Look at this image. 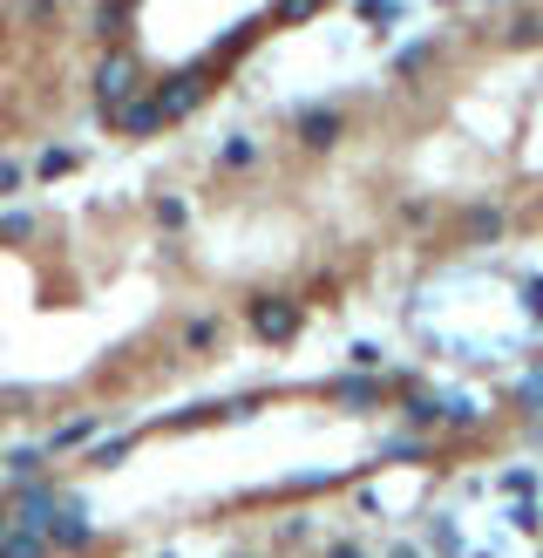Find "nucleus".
Wrapping results in <instances>:
<instances>
[{
  "mask_svg": "<svg viewBox=\"0 0 543 558\" xmlns=\"http://www.w3.org/2000/svg\"><path fill=\"white\" fill-rule=\"evenodd\" d=\"M48 551H55V545H48L41 531H21V524L0 531V558H48Z\"/></svg>",
  "mask_w": 543,
  "mask_h": 558,
  "instance_id": "0eeeda50",
  "label": "nucleus"
},
{
  "mask_svg": "<svg viewBox=\"0 0 543 558\" xmlns=\"http://www.w3.org/2000/svg\"><path fill=\"white\" fill-rule=\"evenodd\" d=\"M299 130H306V143H333V137H340V116L313 110V116H299Z\"/></svg>",
  "mask_w": 543,
  "mask_h": 558,
  "instance_id": "9d476101",
  "label": "nucleus"
},
{
  "mask_svg": "<svg viewBox=\"0 0 543 558\" xmlns=\"http://www.w3.org/2000/svg\"><path fill=\"white\" fill-rule=\"evenodd\" d=\"M395 558H415V551H395Z\"/></svg>",
  "mask_w": 543,
  "mask_h": 558,
  "instance_id": "aec40b11",
  "label": "nucleus"
},
{
  "mask_svg": "<svg viewBox=\"0 0 543 558\" xmlns=\"http://www.w3.org/2000/svg\"><path fill=\"white\" fill-rule=\"evenodd\" d=\"M251 327H258L266 341H293L299 307H293V300H258V307H251Z\"/></svg>",
  "mask_w": 543,
  "mask_h": 558,
  "instance_id": "20e7f679",
  "label": "nucleus"
},
{
  "mask_svg": "<svg viewBox=\"0 0 543 558\" xmlns=\"http://www.w3.org/2000/svg\"><path fill=\"white\" fill-rule=\"evenodd\" d=\"M129 89H137V55H129V48H116V55L95 68V103L116 116V110L129 103Z\"/></svg>",
  "mask_w": 543,
  "mask_h": 558,
  "instance_id": "f257e3e1",
  "label": "nucleus"
},
{
  "mask_svg": "<svg viewBox=\"0 0 543 558\" xmlns=\"http://www.w3.org/2000/svg\"><path fill=\"white\" fill-rule=\"evenodd\" d=\"M21 8H28L35 21H55V8H62V0H21Z\"/></svg>",
  "mask_w": 543,
  "mask_h": 558,
  "instance_id": "dca6fc26",
  "label": "nucleus"
},
{
  "mask_svg": "<svg viewBox=\"0 0 543 558\" xmlns=\"http://www.w3.org/2000/svg\"><path fill=\"white\" fill-rule=\"evenodd\" d=\"M41 538L55 545V551H82V545L95 538V524H89V511H82V504H68V497H62V511H55V524H48Z\"/></svg>",
  "mask_w": 543,
  "mask_h": 558,
  "instance_id": "7ed1b4c3",
  "label": "nucleus"
},
{
  "mask_svg": "<svg viewBox=\"0 0 543 558\" xmlns=\"http://www.w3.org/2000/svg\"><path fill=\"white\" fill-rule=\"evenodd\" d=\"M197 96H204V75H177V83H170V89L157 96V110H164V123H170V116H184V110L197 103Z\"/></svg>",
  "mask_w": 543,
  "mask_h": 558,
  "instance_id": "39448f33",
  "label": "nucleus"
},
{
  "mask_svg": "<svg viewBox=\"0 0 543 558\" xmlns=\"http://www.w3.org/2000/svg\"><path fill=\"white\" fill-rule=\"evenodd\" d=\"M68 164H75V157H68V150H48V157H41V177H62Z\"/></svg>",
  "mask_w": 543,
  "mask_h": 558,
  "instance_id": "2eb2a0df",
  "label": "nucleus"
},
{
  "mask_svg": "<svg viewBox=\"0 0 543 558\" xmlns=\"http://www.w3.org/2000/svg\"><path fill=\"white\" fill-rule=\"evenodd\" d=\"M14 185H21V164H8V157H0V198H8Z\"/></svg>",
  "mask_w": 543,
  "mask_h": 558,
  "instance_id": "f3484780",
  "label": "nucleus"
},
{
  "mask_svg": "<svg viewBox=\"0 0 543 558\" xmlns=\"http://www.w3.org/2000/svg\"><path fill=\"white\" fill-rule=\"evenodd\" d=\"M122 21H129V0H102V8H95V35H102V41H116V35H122Z\"/></svg>",
  "mask_w": 543,
  "mask_h": 558,
  "instance_id": "1a4fd4ad",
  "label": "nucleus"
},
{
  "mask_svg": "<svg viewBox=\"0 0 543 558\" xmlns=\"http://www.w3.org/2000/svg\"><path fill=\"white\" fill-rule=\"evenodd\" d=\"M211 341H218L211 320H191V327H184V347H211Z\"/></svg>",
  "mask_w": 543,
  "mask_h": 558,
  "instance_id": "ddd939ff",
  "label": "nucleus"
},
{
  "mask_svg": "<svg viewBox=\"0 0 543 558\" xmlns=\"http://www.w3.org/2000/svg\"><path fill=\"white\" fill-rule=\"evenodd\" d=\"M0 531H8V504H0Z\"/></svg>",
  "mask_w": 543,
  "mask_h": 558,
  "instance_id": "6ab92c4d",
  "label": "nucleus"
},
{
  "mask_svg": "<svg viewBox=\"0 0 543 558\" xmlns=\"http://www.w3.org/2000/svg\"><path fill=\"white\" fill-rule=\"evenodd\" d=\"M89 436H95V416H82V422H62L48 449H75V443H89Z\"/></svg>",
  "mask_w": 543,
  "mask_h": 558,
  "instance_id": "9b49d317",
  "label": "nucleus"
},
{
  "mask_svg": "<svg viewBox=\"0 0 543 558\" xmlns=\"http://www.w3.org/2000/svg\"><path fill=\"white\" fill-rule=\"evenodd\" d=\"M55 511H62L55 484H21L14 491V524L21 531H48V524H55Z\"/></svg>",
  "mask_w": 543,
  "mask_h": 558,
  "instance_id": "f03ea898",
  "label": "nucleus"
},
{
  "mask_svg": "<svg viewBox=\"0 0 543 558\" xmlns=\"http://www.w3.org/2000/svg\"><path fill=\"white\" fill-rule=\"evenodd\" d=\"M109 123H116L122 137H150V130H157V123H164V110H157V103H122V110H116Z\"/></svg>",
  "mask_w": 543,
  "mask_h": 558,
  "instance_id": "423d86ee",
  "label": "nucleus"
},
{
  "mask_svg": "<svg viewBox=\"0 0 543 558\" xmlns=\"http://www.w3.org/2000/svg\"><path fill=\"white\" fill-rule=\"evenodd\" d=\"M0 239H35V218L28 212H8V218H0Z\"/></svg>",
  "mask_w": 543,
  "mask_h": 558,
  "instance_id": "f8f14e48",
  "label": "nucleus"
},
{
  "mask_svg": "<svg viewBox=\"0 0 543 558\" xmlns=\"http://www.w3.org/2000/svg\"><path fill=\"white\" fill-rule=\"evenodd\" d=\"M313 8H320V0H279V21H306Z\"/></svg>",
  "mask_w": 543,
  "mask_h": 558,
  "instance_id": "4468645a",
  "label": "nucleus"
},
{
  "mask_svg": "<svg viewBox=\"0 0 543 558\" xmlns=\"http://www.w3.org/2000/svg\"><path fill=\"white\" fill-rule=\"evenodd\" d=\"M333 558H360V551H353V545H333Z\"/></svg>",
  "mask_w": 543,
  "mask_h": 558,
  "instance_id": "a211bd4d",
  "label": "nucleus"
},
{
  "mask_svg": "<svg viewBox=\"0 0 543 558\" xmlns=\"http://www.w3.org/2000/svg\"><path fill=\"white\" fill-rule=\"evenodd\" d=\"M41 456H48V449H35V443H21V449H8V456H0V470H14V477H21V484H35V470H41Z\"/></svg>",
  "mask_w": 543,
  "mask_h": 558,
  "instance_id": "6e6552de",
  "label": "nucleus"
}]
</instances>
